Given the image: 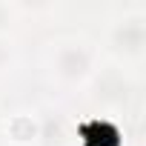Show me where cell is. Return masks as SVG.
<instances>
[{
	"mask_svg": "<svg viewBox=\"0 0 146 146\" xmlns=\"http://www.w3.org/2000/svg\"><path fill=\"white\" fill-rule=\"evenodd\" d=\"M106 60H115L132 72L146 63V3H117L106 17L103 35L98 40Z\"/></svg>",
	"mask_w": 146,
	"mask_h": 146,
	"instance_id": "6da1fadb",
	"label": "cell"
},
{
	"mask_svg": "<svg viewBox=\"0 0 146 146\" xmlns=\"http://www.w3.org/2000/svg\"><path fill=\"white\" fill-rule=\"evenodd\" d=\"M100 63L103 52L89 35L69 32L49 43V69L63 86H89Z\"/></svg>",
	"mask_w": 146,
	"mask_h": 146,
	"instance_id": "7a4b0ae2",
	"label": "cell"
},
{
	"mask_svg": "<svg viewBox=\"0 0 146 146\" xmlns=\"http://www.w3.org/2000/svg\"><path fill=\"white\" fill-rule=\"evenodd\" d=\"M137 78H140V72H132V69L103 57V63L98 66L95 78L86 89H92L95 100L103 109H109L112 115H120L129 106V100L137 95Z\"/></svg>",
	"mask_w": 146,
	"mask_h": 146,
	"instance_id": "3957f363",
	"label": "cell"
},
{
	"mask_svg": "<svg viewBox=\"0 0 146 146\" xmlns=\"http://www.w3.org/2000/svg\"><path fill=\"white\" fill-rule=\"evenodd\" d=\"M15 60H17L15 37L12 35H0V75H6V72L15 66Z\"/></svg>",
	"mask_w": 146,
	"mask_h": 146,
	"instance_id": "277c9868",
	"label": "cell"
},
{
	"mask_svg": "<svg viewBox=\"0 0 146 146\" xmlns=\"http://www.w3.org/2000/svg\"><path fill=\"white\" fill-rule=\"evenodd\" d=\"M17 17H20V6H15V3H0V35H9L12 26L17 23Z\"/></svg>",
	"mask_w": 146,
	"mask_h": 146,
	"instance_id": "5b68a950",
	"label": "cell"
}]
</instances>
